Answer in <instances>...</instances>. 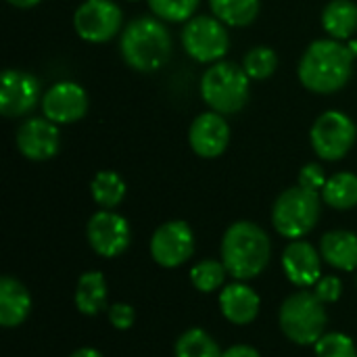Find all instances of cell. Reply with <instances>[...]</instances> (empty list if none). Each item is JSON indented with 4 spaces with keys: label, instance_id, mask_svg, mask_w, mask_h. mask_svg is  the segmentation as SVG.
I'll return each mask as SVG.
<instances>
[{
    "label": "cell",
    "instance_id": "1",
    "mask_svg": "<svg viewBox=\"0 0 357 357\" xmlns=\"http://www.w3.org/2000/svg\"><path fill=\"white\" fill-rule=\"evenodd\" d=\"M354 52L339 40H316L303 52L297 73L301 84L316 94H333L345 88L354 73Z\"/></svg>",
    "mask_w": 357,
    "mask_h": 357
},
{
    "label": "cell",
    "instance_id": "2",
    "mask_svg": "<svg viewBox=\"0 0 357 357\" xmlns=\"http://www.w3.org/2000/svg\"><path fill=\"white\" fill-rule=\"evenodd\" d=\"M270 255V236L253 222H234L222 238V264L236 280L257 278L268 268Z\"/></svg>",
    "mask_w": 357,
    "mask_h": 357
},
{
    "label": "cell",
    "instance_id": "3",
    "mask_svg": "<svg viewBox=\"0 0 357 357\" xmlns=\"http://www.w3.org/2000/svg\"><path fill=\"white\" fill-rule=\"evenodd\" d=\"M123 61L142 73L161 69L172 54V36L161 19L138 17L126 25L119 38Z\"/></svg>",
    "mask_w": 357,
    "mask_h": 357
},
{
    "label": "cell",
    "instance_id": "4",
    "mask_svg": "<svg viewBox=\"0 0 357 357\" xmlns=\"http://www.w3.org/2000/svg\"><path fill=\"white\" fill-rule=\"evenodd\" d=\"M251 77L243 67L230 61L211 63L201 77V96L205 105L220 115L238 113L251 92Z\"/></svg>",
    "mask_w": 357,
    "mask_h": 357
},
{
    "label": "cell",
    "instance_id": "5",
    "mask_svg": "<svg viewBox=\"0 0 357 357\" xmlns=\"http://www.w3.org/2000/svg\"><path fill=\"white\" fill-rule=\"evenodd\" d=\"M278 322L282 333L297 345H316L326 331L324 303L314 293H295L284 299Z\"/></svg>",
    "mask_w": 357,
    "mask_h": 357
},
{
    "label": "cell",
    "instance_id": "6",
    "mask_svg": "<svg viewBox=\"0 0 357 357\" xmlns=\"http://www.w3.org/2000/svg\"><path fill=\"white\" fill-rule=\"evenodd\" d=\"M320 220V197L303 186L284 190L272 207V224L284 238L297 241L312 232Z\"/></svg>",
    "mask_w": 357,
    "mask_h": 357
},
{
    "label": "cell",
    "instance_id": "7",
    "mask_svg": "<svg viewBox=\"0 0 357 357\" xmlns=\"http://www.w3.org/2000/svg\"><path fill=\"white\" fill-rule=\"evenodd\" d=\"M357 128L354 119L343 111L322 113L310 132V142L314 153L324 161L343 159L356 144Z\"/></svg>",
    "mask_w": 357,
    "mask_h": 357
},
{
    "label": "cell",
    "instance_id": "8",
    "mask_svg": "<svg viewBox=\"0 0 357 357\" xmlns=\"http://www.w3.org/2000/svg\"><path fill=\"white\" fill-rule=\"evenodd\" d=\"M182 44L188 56H192L197 63H218L230 48V36L226 23H222L218 17L195 15L184 25Z\"/></svg>",
    "mask_w": 357,
    "mask_h": 357
},
{
    "label": "cell",
    "instance_id": "9",
    "mask_svg": "<svg viewBox=\"0 0 357 357\" xmlns=\"http://www.w3.org/2000/svg\"><path fill=\"white\" fill-rule=\"evenodd\" d=\"M121 8L113 0H86L73 15V27L86 42L100 44L115 38L121 27Z\"/></svg>",
    "mask_w": 357,
    "mask_h": 357
},
{
    "label": "cell",
    "instance_id": "10",
    "mask_svg": "<svg viewBox=\"0 0 357 357\" xmlns=\"http://www.w3.org/2000/svg\"><path fill=\"white\" fill-rule=\"evenodd\" d=\"M195 253V234L182 220L161 224L151 238V255L163 268H178Z\"/></svg>",
    "mask_w": 357,
    "mask_h": 357
},
{
    "label": "cell",
    "instance_id": "11",
    "mask_svg": "<svg viewBox=\"0 0 357 357\" xmlns=\"http://www.w3.org/2000/svg\"><path fill=\"white\" fill-rule=\"evenodd\" d=\"M88 243L100 257H117L121 255L132 241V230L126 218L111 209H102L94 213L86 228Z\"/></svg>",
    "mask_w": 357,
    "mask_h": 357
},
{
    "label": "cell",
    "instance_id": "12",
    "mask_svg": "<svg viewBox=\"0 0 357 357\" xmlns=\"http://www.w3.org/2000/svg\"><path fill=\"white\" fill-rule=\"evenodd\" d=\"M40 100V82L27 71L6 69L0 82V113L21 117L33 111Z\"/></svg>",
    "mask_w": 357,
    "mask_h": 357
},
{
    "label": "cell",
    "instance_id": "13",
    "mask_svg": "<svg viewBox=\"0 0 357 357\" xmlns=\"http://www.w3.org/2000/svg\"><path fill=\"white\" fill-rule=\"evenodd\" d=\"M44 117L52 123H75L88 111V94L75 82H56L42 96Z\"/></svg>",
    "mask_w": 357,
    "mask_h": 357
},
{
    "label": "cell",
    "instance_id": "14",
    "mask_svg": "<svg viewBox=\"0 0 357 357\" xmlns=\"http://www.w3.org/2000/svg\"><path fill=\"white\" fill-rule=\"evenodd\" d=\"M17 149L29 161H46L61 149V132L46 117H31L17 130Z\"/></svg>",
    "mask_w": 357,
    "mask_h": 357
},
{
    "label": "cell",
    "instance_id": "15",
    "mask_svg": "<svg viewBox=\"0 0 357 357\" xmlns=\"http://www.w3.org/2000/svg\"><path fill=\"white\" fill-rule=\"evenodd\" d=\"M190 149L203 159L220 157L230 144V126L224 115L209 111L195 117L188 130Z\"/></svg>",
    "mask_w": 357,
    "mask_h": 357
},
{
    "label": "cell",
    "instance_id": "16",
    "mask_svg": "<svg viewBox=\"0 0 357 357\" xmlns=\"http://www.w3.org/2000/svg\"><path fill=\"white\" fill-rule=\"evenodd\" d=\"M320 259L322 255L314 245L297 238L282 253V270L293 284L314 287L320 280Z\"/></svg>",
    "mask_w": 357,
    "mask_h": 357
},
{
    "label": "cell",
    "instance_id": "17",
    "mask_svg": "<svg viewBox=\"0 0 357 357\" xmlns=\"http://www.w3.org/2000/svg\"><path fill=\"white\" fill-rule=\"evenodd\" d=\"M259 305L261 301L257 293L243 280L228 284L220 295V307H222L224 318L238 326L251 324L259 314Z\"/></svg>",
    "mask_w": 357,
    "mask_h": 357
},
{
    "label": "cell",
    "instance_id": "18",
    "mask_svg": "<svg viewBox=\"0 0 357 357\" xmlns=\"http://www.w3.org/2000/svg\"><path fill=\"white\" fill-rule=\"evenodd\" d=\"M31 310V297L27 289L13 276L0 280V324L4 328H15L25 322Z\"/></svg>",
    "mask_w": 357,
    "mask_h": 357
},
{
    "label": "cell",
    "instance_id": "19",
    "mask_svg": "<svg viewBox=\"0 0 357 357\" xmlns=\"http://www.w3.org/2000/svg\"><path fill=\"white\" fill-rule=\"evenodd\" d=\"M322 259L343 272L357 268V236L347 230H331L320 241Z\"/></svg>",
    "mask_w": 357,
    "mask_h": 357
},
{
    "label": "cell",
    "instance_id": "20",
    "mask_svg": "<svg viewBox=\"0 0 357 357\" xmlns=\"http://www.w3.org/2000/svg\"><path fill=\"white\" fill-rule=\"evenodd\" d=\"M322 27L333 40H349L357 31V4L351 0H331L322 10Z\"/></svg>",
    "mask_w": 357,
    "mask_h": 357
},
{
    "label": "cell",
    "instance_id": "21",
    "mask_svg": "<svg viewBox=\"0 0 357 357\" xmlns=\"http://www.w3.org/2000/svg\"><path fill=\"white\" fill-rule=\"evenodd\" d=\"M107 282L100 272H86L77 280L75 305L84 316H96L107 310Z\"/></svg>",
    "mask_w": 357,
    "mask_h": 357
},
{
    "label": "cell",
    "instance_id": "22",
    "mask_svg": "<svg viewBox=\"0 0 357 357\" xmlns=\"http://www.w3.org/2000/svg\"><path fill=\"white\" fill-rule=\"evenodd\" d=\"M213 17L230 27H247L251 25L261 8L259 0H209Z\"/></svg>",
    "mask_w": 357,
    "mask_h": 357
},
{
    "label": "cell",
    "instance_id": "23",
    "mask_svg": "<svg viewBox=\"0 0 357 357\" xmlns=\"http://www.w3.org/2000/svg\"><path fill=\"white\" fill-rule=\"evenodd\" d=\"M322 201L333 209H351L357 205V176L351 172H339L328 178L322 188Z\"/></svg>",
    "mask_w": 357,
    "mask_h": 357
},
{
    "label": "cell",
    "instance_id": "24",
    "mask_svg": "<svg viewBox=\"0 0 357 357\" xmlns=\"http://www.w3.org/2000/svg\"><path fill=\"white\" fill-rule=\"evenodd\" d=\"M90 190H92V199L96 205H100L102 209H113L123 201L128 188H126L123 178L117 172L105 169L94 176Z\"/></svg>",
    "mask_w": 357,
    "mask_h": 357
},
{
    "label": "cell",
    "instance_id": "25",
    "mask_svg": "<svg viewBox=\"0 0 357 357\" xmlns=\"http://www.w3.org/2000/svg\"><path fill=\"white\" fill-rule=\"evenodd\" d=\"M224 351L203 328H190L180 335L176 343V357H222Z\"/></svg>",
    "mask_w": 357,
    "mask_h": 357
},
{
    "label": "cell",
    "instance_id": "26",
    "mask_svg": "<svg viewBox=\"0 0 357 357\" xmlns=\"http://www.w3.org/2000/svg\"><path fill=\"white\" fill-rule=\"evenodd\" d=\"M226 266L222 261H215V259H203L199 261L192 270H190V280H192V287L201 293H213L218 291L224 280H226Z\"/></svg>",
    "mask_w": 357,
    "mask_h": 357
},
{
    "label": "cell",
    "instance_id": "27",
    "mask_svg": "<svg viewBox=\"0 0 357 357\" xmlns=\"http://www.w3.org/2000/svg\"><path fill=\"white\" fill-rule=\"evenodd\" d=\"M278 67V54L270 46H255L243 59V69L251 79H268Z\"/></svg>",
    "mask_w": 357,
    "mask_h": 357
},
{
    "label": "cell",
    "instance_id": "28",
    "mask_svg": "<svg viewBox=\"0 0 357 357\" xmlns=\"http://www.w3.org/2000/svg\"><path fill=\"white\" fill-rule=\"evenodd\" d=\"M199 2L201 0H149V6L157 19L169 23H182L195 17Z\"/></svg>",
    "mask_w": 357,
    "mask_h": 357
},
{
    "label": "cell",
    "instance_id": "29",
    "mask_svg": "<svg viewBox=\"0 0 357 357\" xmlns=\"http://www.w3.org/2000/svg\"><path fill=\"white\" fill-rule=\"evenodd\" d=\"M316 357H357L354 341L343 333H328L316 345Z\"/></svg>",
    "mask_w": 357,
    "mask_h": 357
},
{
    "label": "cell",
    "instance_id": "30",
    "mask_svg": "<svg viewBox=\"0 0 357 357\" xmlns=\"http://www.w3.org/2000/svg\"><path fill=\"white\" fill-rule=\"evenodd\" d=\"M343 293V282L337 276H322L316 284H314V295L326 305V303H335Z\"/></svg>",
    "mask_w": 357,
    "mask_h": 357
},
{
    "label": "cell",
    "instance_id": "31",
    "mask_svg": "<svg viewBox=\"0 0 357 357\" xmlns=\"http://www.w3.org/2000/svg\"><path fill=\"white\" fill-rule=\"evenodd\" d=\"M328 178L322 169V165L318 163H307L301 172H299V186L307 188V190H314V192H320L324 186H326Z\"/></svg>",
    "mask_w": 357,
    "mask_h": 357
},
{
    "label": "cell",
    "instance_id": "32",
    "mask_svg": "<svg viewBox=\"0 0 357 357\" xmlns=\"http://www.w3.org/2000/svg\"><path fill=\"white\" fill-rule=\"evenodd\" d=\"M136 320L134 307L128 303H115L109 307V322L117 328V331H128Z\"/></svg>",
    "mask_w": 357,
    "mask_h": 357
},
{
    "label": "cell",
    "instance_id": "33",
    "mask_svg": "<svg viewBox=\"0 0 357 357\" xmlns=\"http://www.w3.org/2000/svg\"><path fill=\"white\" fill-rule=\"evenodd\" d=\"M222 357H261V356L257 354V349H253V347H249V345H234V347H228Z\"/></svg>",
    "mask_w": 357,
    "mask_h": 357
},
{
    "label": "cell",
    "instance_id": "34",
    "mask_svg": "<svg viewBox=\"0 0 357 357\" xmlns=\"http://www.w3.org/2000/svg\"><path fill=\"white\" fill-rule=\"evenodd\" d=\"M69 357H102V354H100V351H96V349H92V347H84V349L73 351Z\"/></svg>",
    "mask_w": 357,
    "mask_h": 357
},
{
    "label": "cell",
    "instance_id": "35",
    "mask_svg": "<svg viewBox=\"0 0 357 357\" xmlns=\"http://www.w3.org/2000/svg\"><path fill=\"white\" fill-rule=\"evenodd\" d=\"M13 6H19V8H31L36 4H40V0H8Z\"/></svg>",
    "mask_w": 357,
    "mask_h": 357
},
{
    "label": "cell",
    "instance_id": "36",
    "mask_svg": "<svg viewBox=\"0 0 357 357\" xmlns=\"http://www.w3.org/2000/svg\"><path fill=\"white\" fill-rule=\"evenodd\" d=\"M349 50H351L354 54H357V42H354V40H351V44H349Z\"/></svg>",
    "mask_w": 357,
    "mask_h": 357
},
{
    "label": "cell",
    "instance_id": "37",
    "mask_svg": "<svg viewBox=\"0 0 357 357\" xmlns=\"http://www.w3.org/2000/svg\"><path fill=\"white\" fill-rule=\"evenodd\" d=\"M130 2H134V0H130Z\"/></svg>",
    "mask_w": 357,
    "mask_h": 357
}]
</instances>
